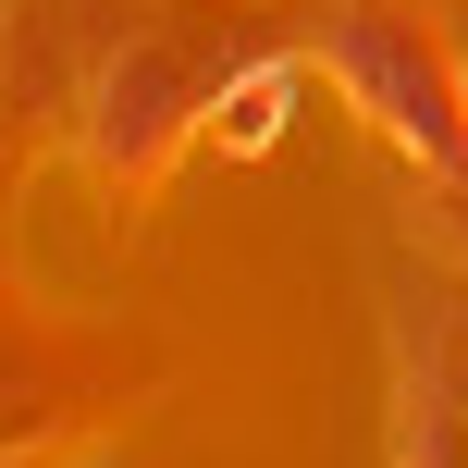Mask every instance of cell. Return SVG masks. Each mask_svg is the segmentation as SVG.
<instances>
[{
    "instance_id": "1",
    "label": "cell",
    "mask_w": 468,
    "mask_h": 468,
    "mask_svg": "<svg viewBox=\"0 0 468 468\" xmlns=\"http://www.w3.org/2000/svg\"><path fill=\"white\" fill-rule=\"evenodd\" d=\"M308 62H321L333 87L370 112V136L395 148L420 186H444L456 222H468V74L444 49V25L407 13V0H333L321 37H308Z\"/></svg>"
},
{
    "instance_id": "3",
    "label": "cell",
    "mask_w": 468,
    "mask_h": 468,
    "mask_svg": "<svg viewBox=\"0 0 468 468\" xmlns=\"http://www.w3.org/2000/svg\"><path fill=\"white\" fill-rule=\"evenodd\" d=\"M296 87H308V62H247V74H222V87H210L222 161H271L283 123H296Z\"/></svg>"
},
{
    "instance_id": "2",
    "label": "cell",
    "mask_w": 468,
    "mask_h": 468,
    "mask_svg": "<svg viewBox=\"0 0 468 468\" xmlns=\"http://www.w3.org/2000/svg\"><path fill=\"white\" fill-rule=\"evenodd\" d=\"M210 87L222 74H197L186 62V37H123L112 62L87 74V161L112 173V186H148L161 173V148L186 136V123H210Z\"/></svg>"
}]
</instances>
